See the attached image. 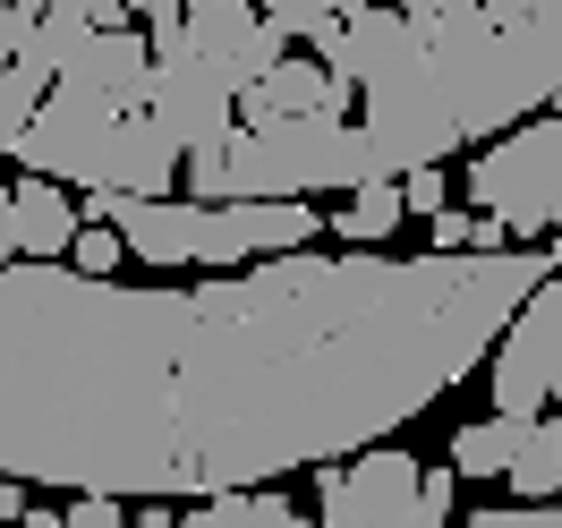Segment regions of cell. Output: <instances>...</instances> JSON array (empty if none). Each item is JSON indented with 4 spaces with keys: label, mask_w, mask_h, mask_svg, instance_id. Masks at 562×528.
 <instances>
[{
    "label": "cell",
    "mask_w": 562,
    "mask_h": 528,
    "mask_svg": "<svg viewBox=\"0 0 562 528\" xmlns=\"http://www.w3.org/2000/svg\"><path fill=\"white\" fill-rule=\"evenodd\" d=\"M554 247L503 256H273L196 290L0 273V478L205 503L341 469L426 418L546 290Z\"/></svg>",
    "instance_id": "obj_1"
},
{
    "label": "cell",
    "mask_w": 562,
    "mask_h": 528,
    "mask_svg": "<svg viewBox=\"0 0 562 528\" xmlns=\"http://www.w3.org/2000/svg\"><path fill=\"white\" fill-rule=\"evenodd\" d=\"M358 103V137L384 179L443 171L452 154L512 137L537 103H562V0L401 9V52Z\"/></svg>",
    "instance_id": "obj_2"
},
{
    "label": "cell",
    "mask_w": 562,
    "mask_h": 528,
    "mask_svg": "<svg viewBox=\"0 0 562 528\" xmlns=\"http://www.w3.org/2000/svg\"><path fill=\"white\" fill-rule=\"evenodd\" d=\"M179 179L196 188L188 205H307L324 188H375V154L358 137V120H273V128H239L231 145L188 154Z\"/></svg>",
    "instance_id": "obj_3"
},
{
    "label": "cell",
    "mask_w": 562,
    "mask_h": 528,
    "mask_svg": "<svg viewBox=\"0 0 562 528\" xmlns=\"http://www.w3.org/2000/svg\"><path fill=\"white\" fill-rule=\"evenodd\" d=\"M460 196L503 239H554L562 231V120H528L512 137L477 145L469 171H460Z\"/></svg>",
    "instance_id": "obj_4"
},
{
    "label": "cell",
    "mask_w": 562,
    "mask_h": 528,
    "mask_svg": "<svg viewBox=\"0 0 562 528\" xmlns=\"http://www.w3.org/2000/svg\"><path fill=\"white\" fill-rule=\"evenodd\" d=\"M452 520V469H418L401 443L316 469V528H443Z\"/></svg>",
    "instance_id": "obj_5"
},
{
    "label": "cell",
    "mask_w": 562,
    "mask_h": 528,
    "mask_svg": "<svg viewBox=\"0 0 562 528\" xmlns=\"http://www.w3.org/2000/svg\"><path fill=\"white\" fill-rule=\"evenodd\" d=\"M120 120H128L120 103L86 94V86H69V77H52V94L35 103L26 137H18V171H26V179H52V188L77 179V188L94 196V188H103V162H111Z\"/></svg>",
    "instance_id": "obj_6"
},
{
    "label": "cell",
    "mask_w": 562,
    "mask_h": 528,
    "mask_svg": "<svg viewBox=\"0 0 562 528\" xmlns=\"http://www.w3.org/2000/svg\"><path fill=\"white\" fill-rule=\"evenodd\" d=\"M494 418H546L562 409V282L528 290V307L503 324V341L486 358Z\"/></svg>",
    "instance_id": "obj_7"
},
{
    "label": "cell",
    "mask_w": 562,
    "mask_h": 528,
    "mask_svg": "<svg viewBox=\"0 0 562 528\" xmlns=\"http://www.w3.org/2000/svg\"><path fill=\"white\" fill-rule=\"evenodd\" d=\"M179 35H188V60H196V69L231 86V103H239L265 69L290 60V43H281L273 26H265V9H247V0H196V9H179Z\"/></svg>",
    "instance_id": "obj_8"
},
{
    "label": "cell",
    "mask_w": 562,
    "mask_h": 528,
    "mask_svg": "<svg viewBox=\"0 0 562 528\" xmlns=\"http://www.w3.org/2000/svg\"><path fill=\"white\" fill-rule=\"evenodd\" d=\"M145 120H154V137L171 145L179 162H188V154H205V145H231V137H239V103H231V86L205 77L188 52H179V60H154Z\"/></svg>",
    "instance_id": "obj_9"
},
{
    "label": "cell",
    "mask_w": 562,
    "mask_h": 528,
    "mask_svg": "<svg viewBox=\"0 0 562 528\" xmlns=\"http://www.w3.org/2000/svg\"><path fill=\"white\" fill-rule=\"evenodd\" d=\"M273 120H350V86H333L316 60H281L239 94V128H273Z\"/></svg>",
    "instance_id": "obj_10"
},
{
    "label": "cell",
    "mask_w": 562,
    "mask_h": 528,
    "mask_svg": "<svg viewBox=\"0 0 562 528\" xmlns=\"http://www.w3.org/2000/svg\"><path fill=\"white\" fill-rule=\"evenodd\" d=\"M392 52H401V9H341L333 35L316 43V69L333 77V86L367 94V86L392 69Z\"/></svg>",
    "instance_id": "obj_11"
},
{
    "label": "cell",
    "mask_w": 562,
    "mask_h": 528,
    "mask_svg": "<svg viewBox=\"0 0 562 528\" xmlns=\"http://www.w3.org/2000/svg\"><path fill=\"white\" fill-rule=\"evenodd\" d=\"M9 213H18V265H69L77 205L52 179H18V188H9Z\"/></svg>",
    "instance_id": "obj_12"
},
{
    "label": "cell",
    "mask_w": 562,
    "mask_h": 528,
    "mask_svg": "<svg viewBox=\"0 0 562 528\" xmlns=\"http://www.w3.org/2000/svg\"><path fill=\"white\" fill-rule=\"evenodd\" d=\"M409 222L401 205V179H375V188H350L341 213H333V239H350V256H384V239Z\"/></svg>",
    "instance_id": "obj_13"
},
{
    "label": "cell",
    "mask_w": 562,
    "mask_h": 528,
    "mask_svg": "<svg viewBox=\"0 0 562 528\" xmlns=\"http://www.w3.org/2000/svg\"><path fill=\"white\" fill-rule=\"evenodd\" d=\"M528 426H537V418H494V409H486V418H469L452 435V478H503L512 452L528 443Z\"/></svg>",
    "instance_id": "obj_14"
},
{
    "label": "cell",
    "mask_w": 562,
    "mask_h": 528,
    "mask_svg": "<svg viewBox=\"0 0 562 528\" xmlns=\"http://www.w3.org/2000/svg\"><path fill=\"white\" fill-rule=\"evenodd\" d=\"M503 486H512V503H554V494H562V418L528 426V443L512 452Z\"/></svg>",
    "instance_id": "obj_15"
},
{
    "label": "cell",
    "mask_w": 562,
    "mask_h": 528,
    "mask_svg": "<svg viewBox=\"0 0 562 528\" xmlns=\"http://www.w3.org/2000/svg\"><path fill=\"white\" fill-rule=\"evenodd\" d=\"M333 18H341V9H333V0H273V9H265V26H273L281 43H290V35H307V43H324V35H333Z\"/></svg>",
    "instance_id": "obj_16"
},
{
    "label": "cell",
    "mask_w": 562,
    "mask_h": 528,
    "mask_svg": "<svg viewBox=\"0 0 562 528\" xmlns=\"http://www.w3.org/2000/svg\"><path fill=\"white\" fill-rule=\"evenodd\" d=\"M120 256H128V247L111 239V231H77V239H69V273H86V282H120Z\"/></svg>",
    "instance_id": "obj_17"
},
{
    "label": "cell",
    "mask_w": 562,
    "mask_h": 528,
    "mask_svg": "<svg viewBox=\"0 0 562 528\" xmlns=\"http://www.w3.org/2000/svg\"><path fill=\"white\" fill-rule=\"evenodd\" d=\"M256 520V494H205L196 512H179L171 528H247Z\"/></svg>",
    "instance_id": "obj_18"
},
{
    "label": "cell",
    "mask_w": 562,
    "mask_h": 528,
    "mask_svg": "<svg viewBox=\"0 0 562 528\" xmlns=\"http://www.w3.org/2000/svg\"><path fill=\"white\" fill-rule=\"evenodd\" d=\"M469 528H562V503H486L469 512Z\"/></svg>",
    "instance_id": "obj_19"
},
{
    "label": "cell",
    "mask_w": 562,
    "mask_h": 528,
    "mask_svg": "<svg viewBox=\"0 0 562 528\" xmlns=\"http://www.w3.org/2000/svg\"><path fill=\"white\" fill-rule=\"evenodd\" d=\"M401 205L418 213V222H435V213L452 205V171H409L401 179Z\"/></svg>",
    "instance_id": "obj_20"
},
{
    "label": "cell",
    "mask_w": 562,
    "mask_h": 528,
    "mask_svg": "<svg viewBox=\"0 0 562 528\" xmlns=\"http://www.w3.org/2000/svg\"><path fill=\"white\" fill-rule=\"evenodd\" d=\"M60 528H128V503H111V494H69Z\"/></svg>",
    "instance_id": "obj_21"
},
{
    "label": "cell",
    "mask_w": 562,
    "mask_h": 528,
    "mask_svg": "<svg viewBox=\"0 0 562 528\" xmlns=\"http://www.w3.org/2000/svg\"><path fill=\"white\" fill-rule=\"evenodd\" d=\"M247 528H316V512H290L281 494H256V520Z\"/></svg>",
    "instance_id": "obj_22"
},
{
    "label": "cell",
    "mask_w": 562,
    "mask_h": 528,
    "mask_svg": "<svg viewBox=\"0 0 562 528\" xmlns=\"http://www.w3.org/2000/svg\"><path fill=\"white\" fill-rule=\"evenodd\" d=\"M18 265V213H9V179H0V273Z\"/></svg>",
    "instance_id": "obj_23"
}]
</instances>
